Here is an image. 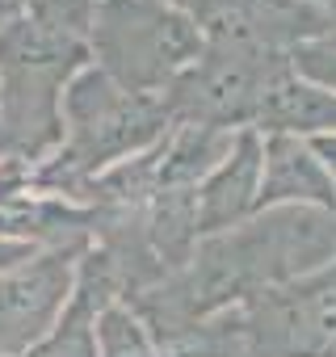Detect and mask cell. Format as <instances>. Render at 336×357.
<instances>
[{
	"mask_svg": "<svg viewBox=\"0 0 336 357\" xmlns=\"http://www.w3.org/2000/svg\"><path fill=\"white\" fill-rule=\"evenodd\" d=\"M286 63L294 76L319 84V89H332L336 93V34L332 38H315V43H298L286 51Z\"/></svg>",
	"mask_w": 336,
	"mask_h": 357,
	"instance_id": "cell-13",
	"label": "cell"
},
{
	"mask_svg": "<svg viewBox=\"0 0 336 357\" xmlns=\"http://www.w3.org/2000/svg\"><path fill=\"white\" fill-rule=\"evenodd\" d=\"M89 244L38 248L0 278V357H30L63 319Z\"/></svg>",
	"mask_w": 336,
	"mask_h": 357,
	"instance_id": "cell-6",
	"label": "cell"
},
{
	"mask_svg": "<svg viewBox=\"0 0 336 357\" xmlns=\"http://www.w3.org/2000/svg\"><path fill=\"white\" fill-rule=\"evenodd\" d=\"M26 13H30V0H0V34L9 26H17Z\"/></svg>",
	"mask_w": 336,
	"mask_h": 357,
	"instance_id": "cell-15",
	"label": "cell"
},
{
	"mask_svg": "<svg viewBox=\"0 0 336 357\" xmlns=\"http://www.w3.org/2000/svg\"><path fill=\"white\" fill-rule=\"evenodd\" d=\"M93 357H155V340L130 303H109L93 324Z\"/></svg>",
	"mask_w": 336,
	"mask_h": 357,
	"instance_id": "cell-11",
	"label": "cell"
},
{
	"mask_svg": "<svg viewBox=\"0 0 336 357\" xmlns=\"http://www.w3.org/2000/svg\"><path fill=\"white\" fill-rule=\"evenodd\" d=\"M286 68L282 51L257 43H206L202 55L164 89L168 122H202L244 130L257 118L265 84Z\"/></svg>",
	"mask_w": 336,
	"mask_h": 357,
	"instance_id": "cell-4",
	"label": "cell"
},
{
	"mask_svg": "<svg viewBox=\"0 0 336 357\" xmlns=\"http://www.w3.org/2000/svg\"><path fill=\"white\" fill-rule=\"evenodd\" d=\"M89 63V47L38 17L0 34V143L5 155L43 164L59 147V97Z\"/></svg>",
	"mask_w": 336,
	"mask_h": 357,
	"instance_id": "cell-2",
	"label": "cell"
},
{
	"mask_svg": "<svg viewBox=\"0 0 336 357\" xmlns=\"http://www.w3.org/2000/svg\"><path fill=\"white\" fill-rule=\"evenodd\" d=\"M38 248L34 244H22V240H5V236H0V278H5L13 265H22L26 257H34Z\"/></svg>",
	"mask_w": 336,
	"mask_h": 357,
	"instance_id": "cell-14",
	"label": "cell"
},
{
	"mask_svg": "<svg viewBox=\"0 0 336 357\" xmlns=\"http://www.w3.org/2000/svg\"><path fill=\"white\" fill-rule=\"evenodd\" d=\"M311 143H315V151H319V160L332 176V190H336V139H311Z\"/></svg>",
	"mask_w": 336,
	"mask_h": 357,
	"instance_id": "cell-16",
	"label": "cell"
},
{
	"mask_svg": "<svg viewBox=\"0 0 336 357\" xmlns=\"http://www.w3.org/2000/svg\"><path fill=\"white\" fill-rule=\"evenodd\" d=\"M240 130L202 126V122H173L160 139V190H198L231 151Z\"/></svg>",
	"mask_w": 336,
	"mask_h": 357,
	"instance_id": "cell-10",
	"label": "cell"
},
{
	"mask_svg": "<svg viewBox=\"0 0 336 357\" xmlns=\"http://www.w3.org/2000/svg\"><path fill=\"white\" fill-rule=\"evenodd\" d=\"M252 130H261V135H298V139H336V93L294 76L290 63H286L265 84Z\"/></svg>",
	"mask_w": 336,
	"mask_h": 357,
	"instance_id": "cell-9",
	"label": "cell"
},
{
	"mask_svg": "<svg viewBox=\"0 0 336 357\" xmlns=\"http://www.w3.org/2000/svg\"><path fill=\"white\" fill-rule=\"evenodd\" d=\"M101 9V0H30V13L26 17H38L80 43H89V30H93V17Z\"/></svg>",
	"mask_w": 336,
	"mask_h": 357,
	"instance_id": "cell-12",
	"label": "cell"
},
{
	"mask_svg": "<svg viewBox=\"0 0 336 357\" xmlns=\"http://www.w3.org/2000/svg\"><path fill=\"white\" fill-rule=\"evenodd\" d=\"M84 47L89 63L122 89L164 97L206 43L194 17L173 0H101Z\"/></svg>",
	"mask_w": 336,
	"mask_h": 357,
	"instance_id": "cell-3",
	"label": "cell"
},
{
	"mask_svg": "<svg viewBox=\"0 0 336 357\" xmlns=\"http://www.w3.org/2000/svg\"><path fill=\"white\" fill-rule=\"evenodd\" d=\"M244 357H336V265L240 303Z\"/></svg>",
	"mask_w": 336,
	"mask_h": 357,
	"instance_id": "cell-5",
	"label": "cell"
},
{
	"mask_svg": "<svg viewBox=\"0 0 336 357\" xmlns=\"http://www.w3.org/2000/svg\"><path fill=\"white\" fill-rule=\"evenodd\" d=\"M0 93H5V84H0Z\"/></svg>",
	"mask_w": 336,
	"mask_h": 357,
	"instance_id": "cell-17",
	"label": "cell"
},
{
	"mask_svg": "<svg viewBox=\"0 0 336 357\" xmlns=\"http://www.w3.org/2000/svg\"><path fill=\"white\" fill-rule=\"evenodd\" d=\"M168 109L160 97H143L84 63L59 97V147L34 168L30 190L84 206V185L105 168L155 147L164 139Z\"/></svg>",
	"mask_w": 336,
	"mask_h": 357,
	"instance_id": "cell-1",
	"label": "cell"
},
{
	"mask_svg": "<svg viewBox=\"0 0 336 357\" xmlns=\"http://www.w3.org/2000/svg\"><path fill=\"white\" fill-rule=\"evenodd\" d=\"M261 130L244 126L231 143V151L219 160V168L194 190V215H198V231L219 236L240 227L244 219L257 215V190H261Z\"/></svg>",
	"mask_w": 336,
	"mask_h": 357,
	"instance_id": "cell-8",
	"label": "cell"
},
{
	"mask_svg": "<svg viewBox=\"0 0 336 357\" xmlns=\"http://www.w3.org/2000/svg\"><path fill=\"white\" fill-rule=\"evenodd\" d=\"M261 190H257V211H277V206H307V211H328L336 215V190L332 176L315 151L311 139L298 135H261Z\"/></svg>",
	"mask_w": 336,
	"mask_h": 357,
	"instance_id": "cell-7",
	"label": "cell"
}]
</instances>
